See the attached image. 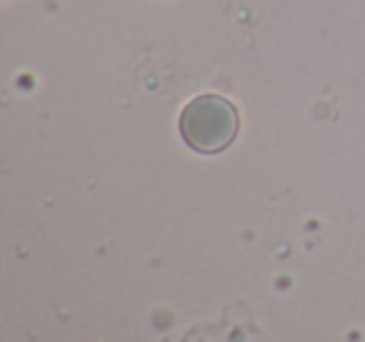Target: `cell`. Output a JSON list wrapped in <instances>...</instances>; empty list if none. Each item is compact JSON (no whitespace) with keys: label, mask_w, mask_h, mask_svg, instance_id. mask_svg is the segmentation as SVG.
<instances>
[{"label":"cell","mask_w":365,"mask_h":342,"mask_svg":"<svg viewBox=\"0 0 365 342\" xmlns=\"http://www.w3.org/2000/svg\"><path fill=\"white\" fill-rule=\"evenodd\" d=\"M180 133L193 150L218 152L238 133V113L220 95H198L180 115Z\"/></svg>","instance_id":"obj_1"}]
</instances>
